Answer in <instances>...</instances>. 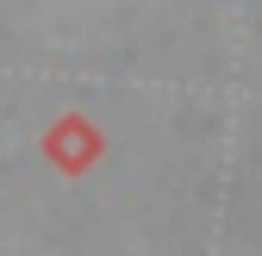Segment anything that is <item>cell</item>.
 Segmentation results:
<instances>
[{
    "label": "cell",
    "instance_id": "cell-1",
    "mask_svg": "<svg viewBox=\"0 0 262 256\" xmlns=\"http://www.w3.org/2000/svg\"><path fill=\"white\" fill-rule=\"evenodd\" d=\"M100 150H106V138H100V125H94L88 113H62V119L44 125V156H50L62 175L94 169V163H100Z\"/></svg>",
    "mask_w": 262,
    "mask_h": 256
}]
</instances>
